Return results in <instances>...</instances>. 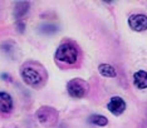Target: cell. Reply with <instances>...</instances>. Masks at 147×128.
<instances>
[{
    "instance_id": "cell-3",
    "label": "cell",
    "mask_w": 147,
    "mask_h": 128,
    "mask_svg": "<svg viewBox=\"0 0 147 128\" xmlns=\"http://www.w3.org/2000/svg\"><path fill=\"white\" fill-rule=\"evenodd\" d=\"M36 119L39 121V123H42L45 127H53L54 124L58 122L59 113L58 110L53 107H40L36 110Z\"/></svg>"
},
{
    "instance_id": "cell-6",
    "label": "cell",
    "mask_w": 147,
    "mask_h": 128,
    "mask_svg": "<svg viewBox=\"0 0 147 128\" xmlns=\"http://www.w3.org/2000/svg\"><path fill=\"white\" fill-rule=\"evenodd\" d=\"M107 108L113 116H121L126 110V102L121 97H112L111 100L107 104Z\"/></svg>"
},
{
    "instance_id": "cell-7",
    "label": "cell",
    "mask_w": 147,
    "mask_h": 128,
    "mask_svg": "<svg viewBox=\"0 0 147 128\" xmlns=\"http://www.w3.org/2000/svg\"><path fill=\"white\" fill-rule=\"evenodd\" d=\"M14 107L13 98L9 93L0 92V112L3 113H10Z\"/></svg>"
},
{
    "instance_id": "cell-1",
    "label": "cell",
    "mask_w": 147,
    "mask_h": 128,
    "mask_svg": "<svg viewBox=\"0 0 147 128\" xmlns=\"http://www.w3.org/2000/svg\"><path fill=\"white\" fill-rule=\"evenodd\" d=\"M55 59L61 63L72 65L78 60V49L72 43H63L55 50Z\"/></svg>"
},
{
    "instance_id": "cell-4",
    "label": "cell",
    "mask_w": 147,
    "mask_h": 128,
    "mask_svg": "<svg viewBox=\"0 0 147 128\" xmlns=\"http://www.w3.org/2000/svg\"><path fill=\"white\" fill-rule=\"evenodd\" d=\"M88 89H89L88 83L79 78L71 79L67 83V92H68V94L72 98H76V99L83 98L87 94V92H88Z\"/></svg>"
},
{
    "instance_id": "cell-8",
    "label": "cell",
    "mask_w": 147,
    "mask_h": 128,
    "mask_svg": "<svg viewBox=\"0 0 147 128\" xmlns=\"http://www.w3.org/2000/svg\"><path fill=\"white\" fill-rule=\"evenodd\" d=\"M133 84L138 89L147 88V72L145 70H138L133 74Z\"/></svg>"
},
{
    "instance_id": "cell-10",
    "label": "cell",
    "mask_w": 147,
    "mask_h": 128,
    "mask_svg": "<svg viewBox=\"0 0 147 128\" xmlns=\"http://www.w3.org/2000/svg\"><path fill=\"white\" fill-rule=\"evenodd\" d=\"M98 70L103 77H107V78H115V77L117 75L115 67L109 65V64H99Z\"/></svg>"
},
{
    "instance_id": "cell-9",
    "label": "cell",
    "mask_w": 147,
    "mask_h": 128,
    "mask_svg": "<svg viewBox=\"0 0 147 128\" xmlns=\"http://www.w3.org/2000/svg\"><path fill=\"white\" fill-rule=\"evenodd\" d=\"M29 6H30V5H29V3H26V1H19V3H16L15 9H14V15H15L16 20H19L22 16H24L26 13H28Z\"/></svg>"
},
{
    "instance_id": "cell-5",
    "label": "cell",
    "mask_w": 147,
    "mask_h": 128,
    "mask_svg": "<svg viewBox=\"0 0 147 128\" xmlns=\"http://www.w3.org/2000/svg\"><path fill=\"white\" fill-rule=\"evenodd\" d=\"M128 25L135 32H145L147 30V16L143 14H132L128 18Z\"/></svg>"
},
{
    "instance_id": "cell-11",
    "label": "cell",
    "mask_w": 147,
    "mask_h": 128,
    "mask_svg": "<svg viewBox=\"0 0 147 128\" xmlns=\"http://www.w3.org/2000/svg\"><path fill=\"white\" fill-rule=\"evenodd\" d=\"M88 121H89V123L94 124V126H98V127H105L108 124L107 117L102 116V114H92V116L88 118Z\"/></svg>"
},
{
    "instance_id": "cell-2",
    "label": "cell",
    "mask_w": 147,
    "mask_h": 128,
    "mask_svg": "<svg viewBox=\"0 0 147 128\" xmlns=\"http://www.w3.org/2000/svg\"><path fill=\"white\" fill-rule=\"evenodd\" d=\"M22 78L23 80L30 87H34V88H39V87L43 86L44 83V77L42 75V72L38 70L36 68L32 65H24L22 68Z\"/></svg>"
}]
</instances>
